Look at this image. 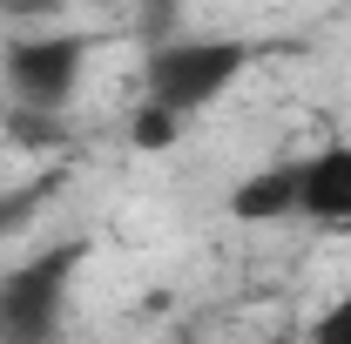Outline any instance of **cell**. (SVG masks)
<instances>
[{
  "mask_svg": "<svg viewBox=\"0 0 351 344\" xmlns=\"http://www.w3.org/2000/svg\"><path fill=\"white\" fill-rule=\"evenodd\" d=\"M0 7H7V14H54L61 0H0Z\"/></svg>",
  "mask_w": 351,
  "mask_h": 344,
  "instance_id": "cell-8",
  "label": "cell"
},
{
  "mask_svg": "<svg viewBox=\"0 0 351 344\" xmlns=\"http://www.w3.org/2000/svg\"><path fill=\"white\" fill-rule=\"evenodd\" d=\"M176 135H182V108L149 95V108L135 115V149H176Z\"/></svg>",
  "mask_w": 351,
  "mask_h": 344,
  "instance_id": "cell-6",
  "label": "cell"
},
{
  "mask_svg": "<svg viewBox=\"0 0 351 344\" xmlns=\"http://www.w3.org/2000/svg\"><path fill=\"white\" fill-rule=\"evenodd\" d=\"M317 344H351V297L345 304H331L324 317H317V331H311Z\"/></svg>",
  "mask_w": 351,
  "mask_h": 344,
  "instance_id": "cell-7",
  "label": "cell"
},
{
  "mask_svg": "<svg viewBox=\"0 0 351 344\" xmlns=\"http://www.w3.org/2000/svg\"><path fill=\"white\" fill-rule=\"evenodd\" d=\"M82 263V250H47V257L21 263L7 284H0V331L7 338H47L54 317H61V291H68V270Z\"/></svg>",
  "mask_w": 351,
  "mask_h": 344,
  "instance_id": "cell-3",
  "label": "cell"
},
{
  "mask_svg": "<svg viewBox=\"0 0 351 344\" xmlns=\"http://www.w3.org/2000/svg\"><path fill=\"white\" fill-rule=\"evenodd\" d=\"M298 210L311 223H351V149L345 142L298 162Z\"/></svg>",
  "mask_w": 351,
  "mask_h": 344,
  "instance_id": "cell-4",
  "label": "cell"
},
{
  "mask_svg": "<svg viewBox=\"0 0 351 344\" xmlns=\"http://www.w3.org/2000/svg\"><path fill=\"white\" fill-rule=\"evenodd\" d=\"M237 75H243V47L237 41H169L149 54V95L182 108V115L217 101Z\"/></svg>",
  "mask_w": 351,
  "mask_h": 344,
  "instance_id": "cell-1",
  "label": "cell"
},
{
  "mask_svg": "<svg viewBox=\"0 0 351 344\" xmlns=\"http://www.w3.org/2000/svg\"><path fill=\"white\" fill-rule=\"evenodd\" d=\"M82 61H88L82 34H27L7 54V88H14L21 108H47L54 115L75 95V82H82Z\"/></svg>",
  "mask_w": 351,
  "mask_h": 344,
  "instance_id": "cell-2",
  "label": "cell"
},
{
  "mask_svg": "<svg viewBox=\"0 0 351 344\" xmlns=\"http://www.w3.org/2000/svg\"><path fill=\"white\" fill-rule=\"evenodd\" d=\"M291 210H298V162L257 169L250 182L230 189V216H237V223H284Z\"/></svg>",
  "mask_w": 351,
  "mask_h": 344,
  "instance_id": "cell-5",
  "label": "cell"
}]
</instances>
